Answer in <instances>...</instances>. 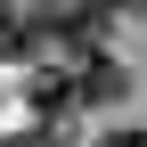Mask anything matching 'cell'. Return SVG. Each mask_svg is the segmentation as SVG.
Here are the masks:
<instances>
[{"label":"cell","instance_id":"obj_1","mask_svg":"<svg viewBox=\"0 0 147 147\" xmlns=\"http://www.w3.org/2000/svg\"><path fill=\"white\" fill-rule=\"evenodd\" d=\"M106 8L115 0H41L33 8V41H74V49H90L106 33Z\"/></svg>","mask_w":147,"mask_h":147},{"label":"cell","instance_id":"obj_2","mask_svg":"<svg viewBox=\"0 0 147 147\" xmlns=\"http://www.w3.org/2000/svg\"><path fill=\"white\" fill-rule=\"evenodd\" d=\"M123 90H131V82H123V65L106 57V49H90V57L74 65V98H82V106H115Z\"/></svg>","mask_w":147,"mask_h":147},{"label":"cell","instance_id":"obj_3","mask_svg":"<svg viewBox=\"0 0 147 147\" xmlns=\"http://www.w3.org/2000/svg\"><path fill=\"white\" fill-rule=\"evenodd\" d=\"M33 106H41V115H57V106H74V74H33Z\"/></svg>","mask_w":147,"mask_h":147},{"label":"cell","instance_id":"obj_4","mask_svg":"<svg viewBox=\"0 0 147 147\" xmlns=\"http://www.w3.org/2000/svg\"><path fill=\"white\" fill-rule=\"evenodd\" d=\"M25 41H33V16H16V0H0V57H16Z\"/></svg>","mask_w":147,"mask_h":147},{"label":"cell","instance_id":"obj_5","mask_svg":"<svg viewBox=\"0 0 147 147\" xmlns=\"http://www.w3.org/2000/svg\"><path fill=\"white\" fill-rule=\"evenodd\" d=\"M8 147H65V139H57V131H49V123H41V131H16Z\"/></svg>","mask_w":147,"mask_h":147},{"label":"cell","instance_id":"obj_6","mask_svg":"<svg viewBox=\"0 0 147 147\" xmlns=\"http://www.w3.org/2000/svg\"><path fill=\"white\" fill-rule=\"evenodd\" d=\"M90 147H147L139 131H106V139H90Z\"/></svg>","mask_w":147,"mask_h":147},{"label":"cell","instance_id":"obj_7","mask_svg":"<svg viewBox=\"0 0 147 147\" xmlns=\"http://www.w3.org/2000/svg\"><path fill=\"white\" fill-rule=\"evenodd\" d=\"M131 8H147V0H131Z\"/></svg>","mask_w":147,"mask_h":147}]
</instances>
